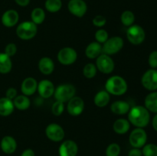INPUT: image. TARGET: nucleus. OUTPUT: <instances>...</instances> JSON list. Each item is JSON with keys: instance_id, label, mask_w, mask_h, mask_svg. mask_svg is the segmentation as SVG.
Listing matches in <instances>:
<instances>
[{"instance_id": "obj_26", "label": "nucleus", "mask_w": 157, "mask_h": 156, "mask_svg": "<svg viewBox=\"0 0 157 156\" xmlns=\"http://www.w3.org/2000/svg\"><path fill=\"white\" fill-rule=\"evenodd\" d=\"M145 107L149 112L157 113V91H152L145 98Z\"/></svg>"}, {"instance_id": "obj_24", "label": "nucleus", "mask_w": 157, "mask_h": 156, "mask_svg": "<svg viewBox=\"0 0 157 156\" xmlns=\"http://www.w3.org/2000/svg\"><path fill=\"white\" fill-rule=\"evenodd\" d=\"M110 100V94L106 90H101L98 92L94 98V102L95 106L102 108L108 105Z\"/></svg>"}, {"instance_id": "obj_6", "label": "nucleus", "mask_w": 157, "mask_h": 156, "mask_svg": "<svg viewBox=\"0 0 157 156\" xmlns=\"http://www.w3.org/2000/svg\"><path fill=\"white\" fill-rule=\"evenodd\" d=\"M127 38L132 44L139 45V44H142L145 40V31L141 26L138 25V24H133L127 29Z\"/></svg>"}, {"instance_id": "obj_15", "label": "nucleus", "mask_w": 157, "mask_h": 156, "mask_svg": "<svg viewBox=\"0 0 157 156\" xmlns=\"http://www.w3.org/2000/svg\"><path fill=\"white\" fill-rule=\"evenodd\" d=\"M60 156H76L78 152V146L73 140H65L61 144L58 149Z\"/></svg>"}, {"instance_id": "obj_21", "label": "nucleus", "mask_w": 157, "mask_h": 156, "mask_svg": "<svg viewBox=\"0 0 157 156\" xmlns=\"http://www.w3.org/2000/svg\"><path fill=\"white\" fill-rule=\"evenodd\" d=\"M130 110V104L124 100H117L110 106V110L116 115H125Z\"/></svg>"}, {"instance_id": "obj_1", "label": "nucleus", "mask_w": 157, "mask_h": 156, "mask_svg": "<svg viewBox=\"0 0 157 156\" xmlns=\"http://www.w3.org/2000/svg\"><path fill=\"white\" fill-rule=\"evenodd\" d=\"M128 120L136 128H144L150 123V112L145 106H135L128 112Z\"/></svg>"}, {"instance_id": "obj_10", "label": "nucleus", "mask_w": 157, "mask_h": 156, "mask_svg": "<svg viewBox=\"0 0 157 156\" xmlns=\"http://www.w3.org/2000/svg\"><path fill=\"white\" fill-rule=\"evenodd\" d=\"M143 87L150 91H156L157 90V70L150 69L147 70L141 78Z\"/></svg>"}, {"instance_id": "obj_17", "label": "nucleus", "mask_w": 157, "mask_h": 156, "mask_svg": "<svg viewBox=\"0 0 157 156\" xmlns=\"http://www.w3.org/2000/svg\"><path fill=\"white\" fill-rule=\"evenodd\" d=\"M38 82L35 78L29 76L26 77L21 84V91L23 95L29 96L33 95L37 91Z\"/></svg>"}, {"instance_id": "obj_9", "label": "nucleus", "mask_w": 157, "mask_h": 156, "mask_svg": "<svg viewBox=\"0 0 157 156\" xmlns=\"http://www.w3.org/2000/svg\"><path fill=\"white\" fill-rule=\"evenodd\" d=\"M96 67L97 69L101 73L109 74L114 70L115 64L111 57L103 53L97 58Z\"/></svg>"}, {"instance_id": "obj_18", "label": "nucleus", "mask_w": 157, "mask_h": 156, "mask_svg": "<svg viewBox=\"0 0 157 156\" xmlns=\"http://www.w3.org/2000/svg\"><path fill=\"white\" fill-rule=\"evenodd\" d=\"M1 149L6 154H10L15 151L17 148V142L12 136H6L2 138L0 143Z\"/></svg>"}, {"instance_id": "obj_41", "label": "nucleus", "mask_w": 157, "mask_h": 156, "mask_svg": "<svg viewBox=\"0 0 157 156\" xmlns=\"http://www.w3.org/2000/svg\"><path fill=\"white\" fill-rule=\"evenodd\" d=\"M21 156H35V151L31 148H27L21 153Z\"/></svg>"}, {"instance_id": "obj_3", "label": "nucleus", "mask_w": 157, "mask_h": 156, "mask_svg": "<svg viewBox=\"0 0 157 156\" xmlns=\"http://www.w3.org/2000/svg\"><path fill=\"white\" fill-rule=\"evenodd\" d=\"M38 32L37 24L32 21H25L20 23L16 28V35L20 39L27 40L32 39L35 38Z\"/></svg>"}, {"instance_id": "obj_39", "label": "nucleus", "mask_w": 157, "mask_h": 156, "mask_svg": "<svg viewBox=\"0 0 157 156\" xmlns=\"http://www.w3.org/2000/svg\"><path fill=\"white\" fill-rule=\"evenodd\" d=\"M17 94H18V92H17L16 89L14 88V87H10V88H9L6 90V97L11 99V100H13L17 96Z\"/></svg>"}, {"instance_id": "obj_33", "label": "nucleus", "mask_w": 157, "mask_h": 156, "mask_svg": "<svg viewBox=\"0 0 157 156\" xmlns=\"http://www.w3.org/2000/svg\"><path fill=\"white\" fill-rule=\"evenodd\" d=\"M121 151V146L117 143H111L106 149V156H119Z\"/></svg>"}, {"instance_id": "obj_12", "label": "nucleus", "mask_w": 157, "mask_h": 156, "mask_svg": "<svg viewBox=\"0 0 157 156\" xmlns=\"http://www.w3.org/2000/svg\"><path fill=\"white\" fill-rule=\"evenodd\" d=\"M84 110V102L80 96H74L67 102V113L72 116H78Z\"/></svg>"}, {"instance_id": "obj_13", "label": "nucleus", "mask_w": 157, "mask_h": 156, "mask_svg": "<svg viewBox=\"0 0 157 156\" xmlns=\"http://www.w3.org/2000/svg\"><path fill=\"white\" fill-rule=\"evenodd\" d=\"M67 9L71 14L78 18H82L87 12V6L84 0H70Z\"/></svg>"}, {"instance_id": "obj_40", "label": "nucleus", "mask_w": 157, "mask_h": 156, "mask_svg": "<svg viewBox=\"0 0 157 156\" xmlns=\"http://www.w3.org/2000/svg\"><path fill=\"white\" fill-rule=\"evenodd\" d=\"M128 156H143L142 150H140V148H132L129 151Z\"/></svg>"}, {"instance_id": "obj_23", "label": "nucleus", "mask_w": 157, "mask_h": 156, "mask_svg": "<svg viewBox=\"0 0 157 156\" xmlns=\"http://www.w3.org/2000/svg\"><path fill=\"white\" fill-rule=\"evenodd\" d=\"M130 122L128 119L121 118L118 119L113 122V129L117 134L118 135H124L130 130Z\"/></svg>"}, {"instance_id": "obj_4", "label": "nucleus", "mask_w": 157, "mask_h": 156, "mask_svg": "<svg viewBox=\"0 0 157 156\" xmlns=\"http://www.w3.org/2000/svg\"><path fill=\"white\" fill-rule=\"evenodd\" d=\"M75 93H76V88L75 86L70 84H65L58 86L55 89L54 96L56 100L61 101L64 103L73 98L75 96Z\"/></svg>"}, {"instance_id": "obj_8", "label": "nucleus", "mask_w": 157, "mask_h": 156, "mask_svg": "<svg viewBox=\"0 0 157 156\" xmlns=\"http://www.w3.org/2000/svg\"><path fill=\"white\" fill-rule=\"evenodd\" d=\"M147 134L143 128H134L129 136V142L133 148H143L147 143Z\"/></svg>"}, {"instance_id": "obj_43", "label": "nucleus", "mask_w": 157, "mask_h": 156, "mask_svg": "<svg viewBox=\"0 0 157 156\" xmlns=\"http://www.w3.org/2000/svg\"><path fill=\"white\" fill-rule=\"evenodd\" d=\"M152 125H153V128H154L155 131L157 132V113L154 116V117L153 118V120H152Z\"/></svg>"}, {"instance_id": "obj_29", "label": "nucleus", "mask_w": 157, "mask_h": 156, "mask_svg": "<svg viewBox=\"0 0 157 156\" xmlns=\"http://www.w3.org/2000/svg\"><path fill=\"white\" fill-rule=\"evenodd\" d=\"M44 7L48 12L55 13L61 10L62 7V2L61 0H46Z\"/></svg>"}, {"instance_id": "obj_22", "label": "nucleus", "mask_w": 157, "mask_h": 156, "mask_svg": "<svg viewBox=\"0 0 157 156\" xmlns=\"http://www.w3.org/2000/svg\"><path fill=\"white\" fill-rule=\"evenodd\" d=\"M15 110L13 101L7 97L0 98V116H9Z\"/></svg>"}, {"instance_id": "obj_38", "label": "nucleus", "mask_w": 157, "mask_h": 156, "mask_svg": "<svg viewBox=\"0 0 157 156\" xmlns=\"http://www.w3.org/2000/svg\"><path fill=\"white\" fill-rule=\"evenodd\" d=\"M148 63L152 69L157 68V50H153L150 53L149 55Z\"/></svg>"}, {"instance_id": "obj_30", "label": "nucleus", "mask_w": 157, "mask_h": 156, "mask_svg": "<svg viewBox=\"0 0 157 156\" xmlns=\"http://www.w3.org/2000/svg\"><path fill=\"white\" fill-rule=\"evenodd\" d=\"M121 22L123 24L127 27H130V26L133 25V23L135 21V15L133 12L130 10L124 11L121 16Z\"/></svg>"}, {"instance_id": "obj_37", "label": "nucleus", "mask_w": 157, "mask_h": 156, "mask_svg": "<svg viewBox=\"0 0 157 156\" xmlns=\"http://www.w3.org/2000/svg\"><path fill=\"white\" fill-rule=\"evenodd\" d=\"M17 52V46L16 44H14V43H9L5 47V52L4 53L6 54H7L8 56L12 58L14 55L16 54Z\"/></svg>"}, {"instance_id": "obj_5", "label": "nucleus", "mask_w": 157, "mask_h": 156, "mask_svg": "<svg viewBox=\"0 0 157 156\" xmlns=\"http://www.w3.org/2000/svg\"><path fill=\"white\" fill-rule=\"evenodd\" d=\"M124 40L121 37L114 36L109 38L107 41L103 44V53L111 56L118 53L124 47Z\"/></svg>"}, {"instance_id": "obj_2", "label": "nucleus", "mask_w": 157, "mask_h": 156, "mask_svg": "<svg viewBox=\"0 0 157 156\" xmlns=\"http://www.w3.org/2000/svg\"><path fill=\"white\" fill-rule=\"evenodd\" d=\"M128 89V85L124 77L118 75L112 76L106 81L105 90L115 96L124 95Z\"/></svg>"}, {"instance_id": "obj_34", "label": "nucleus", "mask_w": 157, "mask_h": 156, "mask_svg": "<svg viewBox=\"0 0 157 156\" xmlns=\"http://www.w3.org/2000/svg\"><path fill=\"white\" fill-rule=\"evenodd\" d=\"M95 40L97 42L100 43V44H104L105 41L109 38V34L104 29H98L96 32H95Z\"/></svg>"}, {"instance_id": "obj_42", "label": "nucleus", "mask_w": 157, "mask_h": 156, "mask_svg": "<svg viewBox=\"0 0 157 156\" xmlns=\"http://www.w3.org/2000/svg\"><path fill=\"white\" fill-rule=\"evenodd\" d=\"M15 3L21 7H25L30 3V0H15Z\"/></svg>"}, {"instance_id": "obj_32", "label": "nucleus", "mask_w": 157, "mask_h": 156, "mask_svg": "<svg viewBox=\"0 0 157 156\" xmlns=\"http://www.w3.org/2000/svg\"><path fill=\"white\" fill-rule=\"evenodd\" d=\"M144 156H157V145L155 144H146L142 150Z\"/></svg>"}, {"instance_id": "obj_28", "label": "nucleus", "mask_w": 157, "mask_h": 156, "mask_svg": "<svg viewBox=\"0 0 157 156\" xmlns=\"http://www.w3.org/2000/svg\"><path fill=\"white\" fill-rule=\"evenodd\" d=\"M31 18L32 22L35 24H41L45 19V12L41 8H35L31 13Z\"/></svg>"}, {"instance_id": "obj_36", "label": "nucleus", "mask_w": 157, "mask_h": 156, "mask_svg": "<svg viewBox=\"0 0 157 156\" xmlns=\"http://www.w3.org/2000/svg\"><path fill=\"white\" fill-rule=\"evenodd\" d=\"M92 22L94 26L98 28H102L107 23V18L103 15H96L92 20Z\"/></svg>"}, {"instance_id": "obj_11", "label": "nucleus", "mask_w": 157, "mask_h": 156, "mask_svg": "<svg viewBox=\"0 0 157 156\" xmlns=\"http://www.w3.org/2000/svg\"><path fill=\"white\" fill-rule=\"evenodd\" d=\"M45 135L48 139L52 142H58L64 139L65 133L61 125L57 123H51L46 127Z\"/></svg>"}, {"instance_id": "obj_20", "label": "nucleus", "mask_w": 157, "mask_h": 156, "mask_svg": "<svg viewBox=\"0 0 157 156\" xmlns=\"http://www.w3.org/2000/svg\"><path fill=\"white\" fill-rule=\"evenodd\" d=\"M103 54L102 44L97 41L90 43L85 49V55L89 59H97Z\"/></svg>"}, {"instance_id": "obj_35", "label": "nucleus", "mask_w": 157, "mask_h": 156, "mask_svg": "<svg viewBox=\"0 0 157 156\" xmlns=\"http://www.w3.org/2000/svg\"><path fill=\"white\" fill-rule=\"evenodd\" d=\"M64 110V103L61 101L56 100L52 106V112L55 116H61Z\"/></svg>"}, {"instance_id": "obj_7", "label": "nucleus", "mask_w": 157, "mask_h": 156, "mask_svg": "<svg viewBox=\"0 0 157 156\" xmlns=\"http://www.w3.org/2000/svg\"><path fill=\"white\" fill-rule=\"evenodd\" d=\"M57 59L63 65H71L78 59V53L73 47H63L58 51Z\"/></svg>"}, {"instance_id": "obj_16", "label": "nucleus", "mask_w": 157, "mask_h": 156, "mask_svg": "<svg viewBox=\"0 0 157 156\" xmlns=\"http://www.w3.org/2000/svg\"><path fill=\"white\" fill-rule=\"evenodd\" d=\"M2 23L7 28H12L16 25L19 20V15L15 9H9L3 13L2 16Z\"/></svg>"}, {"instance_id": "obj_19", "label": "nucleus", "mask_w": 157, "mask_h": 156, "mask_svg": "<svg viewBox=\"0 0 157 156\" xmlns=\"http://www.w3.org/2000/svg\"><path fill=\"white\" fill-rule=\"evenodd\" d=\"M38 69L42 74L50 75L55 70V63L48 57L41 58L38 61Z\"/></svg>"}, {"instance_id": "obj_31", "label": "nucleus", "mask_w": 157, "mask_h": 156, "mask_svg": "<svg viewBox=\"0 0 157 156\" xmlns=\"http://www.w3.org/2000/svg\"><path fill=\"white\" fill-rule=\"evenodd\" d=\"M97 67L92 63H88L83 68V74L87 79H92L97 74Z\"/></svg>"}, {"instance_id": "obj_25", "label": "nucleus", "mask_w": 157, "mask_h": 156, "mask_svg": "<svg viewBox=\"0 0 157 156\" xmlns=\"http://www.w3.org/2000/svg\"><path fill=\"white\" fill-rule=\"evenodd\" d=\"M12 101H13L15 108L18 110H21V111L28 110L31 106L30 99L29 98V96H25V95L22 94L17 96Z\"/></svg>"}, {"instance_id": "obj_14", "label": "nucleus", "mask_w": 157, "mask_h": 156, "mask_svg": "<svg viewBox=\"0 0 157 156\" xmlns=\"http://www.w3.org/2000/svg\"><path fill=\"white\" fill-rule=\"evenodd\" d=\"M37 90L41 98L48 99L54 95L55 87L53 83L49 80H42L39 83H38Z\"/></svg>"}, {"instance_id": "obj_27", "label": "nucleus", "mask_w": 157, "mask_h": 156, "mask_svg": "<svg viewBox=\"0 0 157 156\" xmlns=\"http://www.w3.org/2000/svg\"><path fill=\"white\" fill-rule=\"evenodd\" d=\"M12 62L10 57L5 53H0V73L6 74L12 70Z\"/></svg>"}]
</instances>
